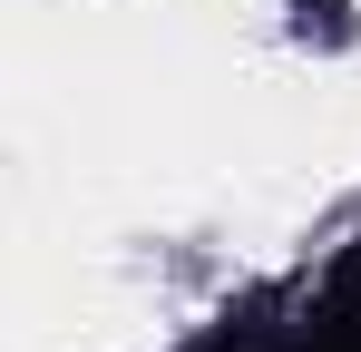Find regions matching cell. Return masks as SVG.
Segmentation results:
<instances>
[{"instance_id":"obj_1","label":"cell","mask_w":361,"mask_h":352,"mask_svg":"<svg viewBox=\"0 0 361 352\" xmlns=\"http://www.w3.org/2000/svg\"><path fill=\"white\" fill-rule=\"evenodd\" d=\"M274 352H361V245L332 264V284L312 293V313H302Z\"/></svg>"}]
</instances>
